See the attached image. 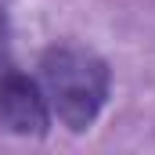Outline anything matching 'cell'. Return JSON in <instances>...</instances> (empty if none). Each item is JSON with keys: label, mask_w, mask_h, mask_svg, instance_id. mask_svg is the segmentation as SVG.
<instances>
[{"label": "cell", "mask_w": 155, "mask_h": 155, "mask_svg": "<svg viewBox=\"0 0 155 155\" xmlns=\"http://www.w3.org/2000/svg\"><path fill=\"white\" fill-rule=\"evenodd\" d=\"M40 87L47 94L51 116H58L61 126H69L72 134H83L94 126V119L101 116L105 101H108V65L83 51V47H51L40 61Z\"/></svg>", "instance_id": "cell-1"}, {"label": "cell", "mask_w": 155, "mask_h": 155, "mask_svg": "<svg viewBox=\"0 0 155 155\" xmlns=\"http://www.w3.org/2000/svg\"><path fill=\"white\" fill-rule=\"evenodd\" d=\"M0 126L15 137H43L51 130V105L36 79L0 69Z\"/></svg>", "instance_id": "cell-2"}, {"label": "cell", "mask_w": 155, "mask_h": 155, "mask_svg": "<svg viewBox=\"0 0 155 155\" xmlns=\"http://www.w3.org/2000/svg\"><path fill=\"white\" fill-rule=\"evenodd\" d=\"M7 47H11V33H7V11L0 4V69L7 65Z\"/></svg>", "instance_id": "cell-3"}]
</instances>
